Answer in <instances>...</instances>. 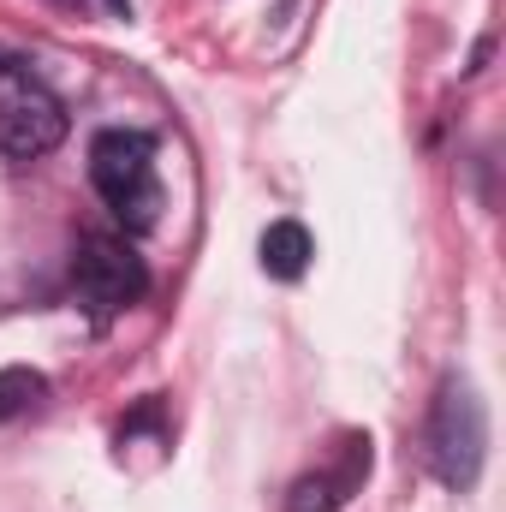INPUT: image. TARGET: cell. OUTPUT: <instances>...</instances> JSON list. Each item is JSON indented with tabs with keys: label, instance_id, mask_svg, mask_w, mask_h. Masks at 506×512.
Instances as JSON below:
<instances>
[{
	"label": "cell",
	"instance_id": "obj_1",
	"mask_svg": "<svg viewBox=\"0 0 506 512\" xmlns=\"http://www.w3.org/2000/svg\"><path fill=\"white\" fill-rule=\"evenodd\" d=\"M90 185L114 209L126 233H149L161 221V185H155V137L149 131H96L90 143Z\"/></svg>",
	"mask_w": 506,
	"mask_h": 512
},
{
	"label": "cell",
	"instance_id": "obj_2",
	"mask_svg": "<svg viewBox=\"0 0 506 512\" xmlns=\"http://www.w3.org/2000/svg\"><path fill=\"white\" fill-rule=\"evenodd\" d=\"M483 453H489V417H483V399L477 387L447 376L435 393V411H429V471L447 483V489H477L483 477Z\"/></svg>",
	"mask_w": 506,
	"mask_h": 512
},
{
	"label": "cell",
	"instance_id": "obj_3",
	"mask_svg": "<svg viewBox=\"0 0 506 512\" xmlns=\"http://www.w3.org/2000/svg\"><path fill=\"white\" fill-rule=\"evenodd\" d=\"M72 286H78V304L96 322H108V316H120V310H131L143 298L149 274H143V256L131 251L126 239L96 233V239H84L78 256H72Z\"/></svg>",
	"mask_w": 506,
	"mask_h": 512
},
{
	"label": "cell",
	"instance_id": "obj_4",
	"mask_svg": "<svg viewBox=\"0 0 506 512\" xmlns=\"http://www.w3.org/2000/svg\"><path fill=\"white\" fill-rule=\"evenodd\" d=\"M66 143V108L24 72H0V155L42 161Z\"/></svg>",
	"mask_w": 506,
	"mask_h": 512
},
{
	"label": "cell",
	"instance_id": "obj_5",
	"mask_svg": "<svg viewBox=\"0 0 506 512\" xmlns=\"http://www.w3.org/2000/svg\"><path fill=\"white\" fill-rule=\"evenodd\" d=\"M364 471H370V441H352V453H346L340 471H310V477L292 483L286 512H340L346 501H352V489H358Z\"/></svg>",
	"mask_w": 506,
	"mask_h": 512
},
{
	"label": "cell",
	"instance_id": "obj_6",
	"mask_svg": "<svg viewBox=\"0 0 506 512\" xmlns=\"http://www.w3.org/2000/svg\"><path fill=\"white\" fill-rule=\"evenodd\" d=\"M262 268H268L274 280H298V274L310 268V233H304L298 221H274V227L262 233Z\"/></svg>",
	"mask_w": 506,
	"mask_h": 512
},
{
	"label": "cell",
	"instance_id": "obj_7",
	"mask_svg": "<svg viewBox=\"0 0 506 512\" xmlns=\"http://www.w3.org/2000/svg\"><path fill=\"white\" fill-rule=\"evenodd\" d=\"M42 393H48V376H36V370H0V417L30 411Z\"/></svg>",
	"mask_w": 506,
	"mask_h": 512
}]
</instances>
